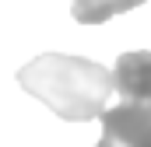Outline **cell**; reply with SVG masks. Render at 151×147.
<instances>
[{
	"label": "cell",
	"instance_id": "obj_1",
	"mask_svg": "<svg viewBox=\"0 0 151 147\" xmlns=\"http://www.w3.org/2000/svg\"><path fill=\"white\" fill-rule=\"evenodd\" d=\"M18 84L53 116L67 123H91L106 116V98L113 95L116 77L102 63L84 56L42 53L18 70Z\"/></svg>",
	"mask_w": 151,
	"mask_h": 147
},
{
	"label": "cell",
	"instance_id": "obj_3",
	"mask_svg": "<svg viewBox=\"0 0 151 147\" xmlns=\"http://www.w3.org/2000/svg\"><path fill=\"white\" fill-rule=\"evenodd\" d=\"M113 77H116V91L123 102L151 109V53L148 49L123 53L113 67Z\"/></svg>",
	"mask_w": 151,
	"mask_h": 147
},
{
	"label": "cell",
	"instance_id": "obj_2",
	"mask_svg": "<svg viewBox=\"0 0 151 147\" xmlns=\"http://www.w3.org/2000/svg\"><path fill=\"white\" fill-rule=\"evenodd\" d=\"M95 147H151V109L123 102L102 116V137Z\"/></svg>",
	"mask_w": 151,
	"mask_h": 147
},
{
	"label": "cell",
	"instance_id": "obj_4",
	"mask_svg": "<svg viewBox=\"0 0 151 147\" xmlns=\"http://www.w3.org/2000/svg\"><path fill=\"white\" fill-rule=\"evenodd\" d=\"M141 4L144 0H74L70 14H74L77 25H102V21H109L123 11H134Z\"/></svg>",
	"mask_w": 151,
	"mask_h": 147
}]
</instances>
